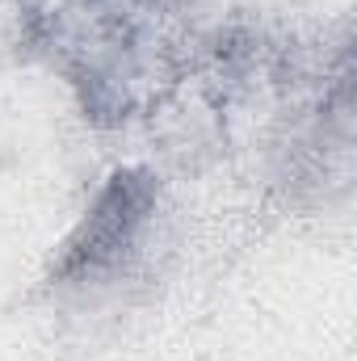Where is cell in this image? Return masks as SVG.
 Returning a JSON list of instances; mask_svg holds the SVG:
<instances>
[{"label": "cell", "instance_id": "cell-1", "mask_svg": "<svg viewBox=\"0 0 357 361\" xmlns=\"http://www.w3.org/2000/svg\"><path fill=\"white\" fill-rule=\"evenodd\" d=\"M152 214V185L135 173H118L97 197L76 235L63 244L59 257V281H92L109 273L139 240V227Z\"/></svg>", "mask_w": 357, "mask_h": 361}]
</instances>
